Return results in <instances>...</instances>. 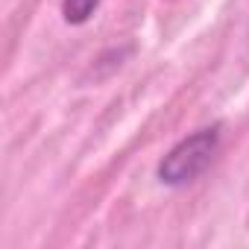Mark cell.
I'll return each instance as SVG.
<instances>
[{"mask_svg":"<svg viewBox=\"0 0 249 249\" xmlns=\"http://www.w3.org/2000/svg\"><path fill=\"white\" fill-rule=\"evenodd\" d=\"M220 144H223V126L220 123L194 129L191 135L176 141L161 156V161L156 167V179L164 188H185V185H191L196 176H202L208 170V164L214 161Z\"/></svg>","mask_w":249,"mask_h":249,"instance_id":"obj_1","label":"cell"},{"mask_svg":"<svg viewBox=\"0 0 249 249\" xmlns=\"http://www.w3.org/2000/svg\"><path fill=\"white\" fill-rule=\"evenodd\" d=\"M103 0H62V18L71 27H82L94 18Z\"/></svg>","mask_w":249,"mask_h":249,"instance_id":"obj_2","label":"cell"}]
</instances>
